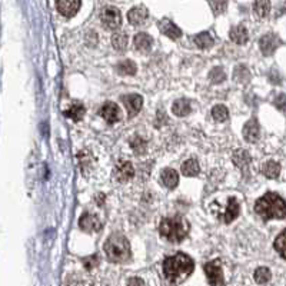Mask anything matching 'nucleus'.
Here are the masks:
<instances>
[{
  "mask_svg": "<svg viewBox=\"0 0 286 286\" xmlns=\"http://www.w3.org/2000/svg\"><path fill=\"white\" fill-rule=\"evenodd\" d=\"M190 110H192L190 102L186 100V99H178L174 103V106H172V112H174V115L179 116V118L188 116L189 113H190Z\"/></svg>",
  "mask_w": 286,
  "mask_h": 286,
  "instance_id": "21",
  "label": "nucleus"
},
{
  "mask_svg": "<svg viewBox=\"0 0 286 286\" xmlns=\"http://www.w3.org/2000/svg\"><path fill=\"white\" fill-rule=\"evenodd\" d=\"M79 226H80V229L84 231V232H99L100 229H102V222H100V219L96 216V215H93V213H83L82 216H80V220H79Z\"/></svg>",
  "mask_w": 286,
  "mask_h": 286,
  "instance_id": "8",
  "label": "nucleus"
},
{
  "mask_svg": "<svg viewBox=\"0 0 286 286\" xmlns=\"http://www.w3.org/2000/svg\"><path fill=\"white\" fill-rule=\"evenodd\" d=\"M229 36H231V40L235 42L236 45H245L249 39L248 31H246L245 26H235V27H232Z\"/></svg>",
  "mask_w": 286,
  "mask_h": 286,
  "instance_id": "20",
  "label": "nucleus"
},
{
  "mask_svg": "<svg viewBox=\"0 0 286 286\" xmlns=\"http://www.w3.org/2000/svg\"><path fill=\"white\" fill-rule=\"evenodd\" d=\"M82 0H56V9L65 17H73L79 12Z\"/></svg>",
  "mask_w": 286,
  "mask_h": 286,
  "instance_id": "10",
  "label": "nucleus"
},
{
  "mask_svg": "<svg viewBox=\"0 0 286 286\" xmlns=\"http://www.w3.org/2000/svg\"><path fill=\"white\" fill-rule=\"evenodd\" d=\"M212 116L216 122H225L229 118V110L223 105H216L212 109Z\"/></svg>",
  "mask_w": 286,
  "mask_h": 286,
  "instance_id": "30",
  "label": "nucleus"
},
{
  "mask_svg": "<svg viewBox=\"0 0 286 286\" xmlns=\"http://www.w3.org/2000/svg\"><path fill=\"white\" fill-rule=\"evenodd\" d=\"M128 19L133 26H140V24H143L148 20V9L143 8V6L133 8L129 12Z\"/></svg>",
  "mask_w": 286,
  "mask_h": 286,
  "instance_id": "16",
  "label": "nucleus"
},
{
  "mask_svg": "<svg viewBox=\"0 0 286 286\" xmlns=\"http://www.w3.org/2000/svg\"><path fill=\"white\" fill-rule=\"evenodd\" d=\"M159 29H160V32H162L165 36L172 39V40H178V39L182 36L181 29H179L172 20H169V19H162V20L159 22Z\"/></svg>",
  "mask_w": 286,
  "mask_h": 286,
  "instance_id": "13",
  "label": "nucleus"
},
{
  "mask_svg": "<svg viewBox=\"0 0 286 286\" xmlns=\"http://www.w3.org/2000/svg\"><path fill=\"white\" fill-rule=\"evenodd\" d=\"M204 271L205 273H206L208 280H209L211 285H225L223 272H222V268H220V262H219V261H212V262L205 264Z\"/></svg>",
  "mask_w": 286,
  "mask_h": 286,
  "instance_id": "5",
  "label": "nucleus"
},
{
  "mask_svg": "<svg viewBox=\"0 0 286 286\" xmlns=\"http://www.w3.org/2000/svg\"><path fill=\"white\" fill-rule=\"evenodd\" d=\"M259 136H261V129H259L258 122L255 119H250L243 126V137H245V140L249 143H255L259 140Z\"/></svg>",
  "mask_w": 286,
  "mask_h": 286,
  "instance_id": "15",
  "label": "nucleus"
},
{
  "mask_svg": "<svg viewBox=\"0 0 286 286\" xmlns=\"http://www.w3.org/2000/svg\"><path fill=\"white\" fill-rule=\"evenodd\" d=\"M83 264H84V268H86V269H93V268H96V266H98L99 258L98 256L84 258V259H83Z\"/></svg>",
  "mask_w": 286,
  "mask_h": 286,
  "instance_id": "36",
  "label": "nucleus"
},
{
  "mask_svg": "<svg viewBox=\"0 0 286 286\" xmlns=\"http://www.w3.org/2000/svg\"><path fill=\"white\" fill-rule=\"evenodd\" d=\"M195 269L193 259L183 252H178L174 256H167L163 262V273L170 283H181L192 275Z\"/></svg>",
  "mask_w": 286,
  "mask_h": 286,
  "instance_id": "1",
  "label": "nucleus"
},
{
  "mask_svg": "<svg viewBox=\"0 0 286 286\" xmlns=\"http://www.w3.org/2000/svg\"><path fill=\"white\" fill-rule=\"evenodd\" d=\"M193 42H195V45L199 49H211L213 46V39H212V36L208 32H202L199 35H196L193 38Z\"/></svg>",
  "mask_w": 286,
  "mask_h": 286,
  "instance_id": "27",
  "label": "nucleus"
},
{
  "mask_svg": "<svg viewBox=\"0 0 286 286\" xmlns=\"http://www.w3.org/2000/svg\"><path fill=\"white\" fill-rule=\"evenodd\" d=\"M136 70H137V68H136L135 62L132 61H122L116 66V72L122 76H133L136 73Z\"/></svg>",
  "mask_w": 286,
  "mask_h": 286,
  "instance_id": "26",
  "label": "nucleus"
},
{
  "mask_svg": "<svg viewBox=\"0 0 286 286\" xmlns=\"http://www.w3.org/2000/svg\"><path fill=\"white\" fill-rule=\"evenodd\" d=\"M84 113H86L84 106H83L80 102H73L72 105L69 106L68 110H65V112H63V115H65L66 118H69V119H72V121L79 122L83 119Z\"/></svg>",
  "mask_w": 286,
  "mask_h": 286,
  "instance_id": "18",
  "label": "nucleus"
},
{
  "mask_svg": "<svg viewBox=\"0 0 286 286\" xmlns=\"http://www.w3.org/2000/svg\"><path fill=\"white\" fill-rule=\"evenodd\" d=\"M262 174L269 179H276L280 174V165L275 160H268L262 166Z\"/></svg>",
  "mask_w": 286,
  "mask_h": 286,
  "instance_id": "22",
  "label": "nucleus"
},
{
  "mask_svg": "<svg viewBox=\"0 0 286 286\" xmlns=\"http://www.w3.org/2000/svg\"><path fill=\"white\" fill-rule=\"evenodd\" d=\"M133 43H135L136 50H139V52L142 53H148L151 52L153 40H152L151 36L146 35V33H137L135 36V39H133Z\"/></svg>",
  "mask_w": 286,
  "mask_h": 286,
  "instance_id": "17",
  "label": "nucleus"
},
{
  "mask_svg": "<svg viewBox=\"0 0 286 286\" xmlns=\"http://www.w3.org/2000/svg\"><path fill=\"white\" fill-rule=\"evenodd\" d=\"M271 271L268 268H258L255 272V280L259 283V285H264V283H268L271 280Z\"/></svg>",
  "mask_w": 286,
  "mask_h": 286,
  "instance_id": "31",
  "label": "nucleus"
},
{
  "mask_svg": "<svg viewBox=\"0 0 286 286\" xmlns=\"http://www.w3.org/2000/svg\"><path fill=\"white\" fill-rule=\"evenodd\" d=\"M122 102H123V105H125V107H126L129 116H130V118H133V116H136L137 113L140 112V109H142L143 98L140 96V95H135V93H132V95L122 96Z\"/></svg>",
  "mask_w": 286,
  "mask_h": 286,
  "instance_id": "11",
  "label": "nucleus"
},
{
  "mask_svg": "<svg viewBox=\"0 0 286 286\" xmlns=\"http://www.w3.org/2000/svg\"><path fill=\"white\" fill-rule=\"evenodd\" d=\"M190 225L183 216H170L165 218L160 225H159V234L162 238H165L166 241L172 242V243H181L189 234Z\"/></svg>",
  "mask_w": 286,
  "mask_h": 286,
  "instance_id": "3",
  "label": "nucleus"
},
{
  "mask_svg": "<svg viewBox=\"0 0 286 286\" xmlns=\"http://www.w3.org/2000/svg\"><path fill=\"white\" fill-rule=\"evenodd\" d=\"M253 12L258 17H266L271 12V0H255L253 3Z\"/></svg>",
  "mask_w": 286,
  "mask_h": 286,
  "instance_id": "24",
  "label": "nucleus"
},
{
  "mask_svg": "<svg viewBox=\"0 0 286 286\" xmlns=\"http://www.w3.org/2000/svg\"><path fill=\"white\" fill-rule=\"evenodd\" d=\"M280 45H282L280 39L278 36H275V35H272V33L265 35L264 38L259 40V47H261V50H262L265 56H271L272 53H275V50Z\"/></svg>",
  "mask_w": 286,
  "mask_h": 286,
  "instance_id": "12",
  "label": "nucleus"
},
{
  "mask_svg": "<svg viewBox=\"0 0 286 286\" xmlns=\"http://www.w3.org/2000/svg\"><path fill=\"white\" fill-rule=\"evenodd\" d=\"M102 23L109 31H118L122 24V15L121 12L113 6L103 9L102 12Z\"/></svg>",
  "mask_w": 286,
  "mask_h": 286,
  "instance_id": "6",
  "label": "nucleus"
},
{
  "mask_svg": "<svg viewBox=\"0 0 286 286\" xmlns=\"http://www.w3.org/2000/svg\"><path fill=\"white\" fill-rule=\"evenodd\" d=\"M100 116H102L109 125H113V123L121 121L122 113L119 106L116 105V103H113V102H106L105 105L100 107Z\"/></svg>",
  "mask_w": 286,
  "mask_h": 286,
  "instance_id": "9",
  "label": "nucleus"
},
{
  "mask_svg": "<svg viewBox=\"0 0 286 286\" xmlns=\"http://www.w3.org/2000/svg\"><path fill=\"white\" fill-rule=\"evenodd\" d=\"M199 170H201V167H199L197 160H195V159H189V160H186L182 165V174L185 175V176H188V178L196 176V175L199 174Z\"/></svg>",
  "mask_w": 286,
  "mask_h": 286,
  "instance_id": "28",
  "label": "nucleus"
},
{
  "mask_svg": "<svg viewBox=\"0 0 286 286\" xmlns=\"http://www.w3.org/2000/svg\"><path fill=\"white\" fill-rule=\"evenodd\" d=\"M130 148H132V151L135 153L136 156H142L146 153V149H148V143L146 140H143L142 137H139V136H135V137H132L130 139Z\"/></svg>",
  "mask_w": 286,
  "mask_h": 286,
  "instance_id": "25",
  "label": "nucleus"
},
{
  "mask_svg": "<svg viewBox=\"0 0 286 286\" xmlns=\"http://www.w3.org/2000/svg\"><path fill=\"white\" fill-rule=\"evenodd\" d=\"M160 179H162V183L165 185L166 188L175 189L178 186V183H179V175H178V172H176L175 169L166 167L165 170L162 172Z\"/></svg>",
  "mask_w": 286,
  "mask_h": 286,
  "instance_id": "19",
  "label": "nucleus"
},
{
  "mask_svg": "<svg viewBox=\"0 0 286 286\" xmlns=\"http://www.w3.org/2000/svg\"><path fill=\"white\" fill-rule=\"evenodd\" d=\"M273 246H275V249L278 250V253L280 255V258L282 259H285V231H282L280 234H279V236L275 239V243H273Z\"/></svg>",
  "mask_w": 286,
  "mask_h": 286,
  "instance_id": "33",
  "label": "nucleus"
},
{
  "mask_svg": "<svg viewBox=\"0 0 286 286\" xmlns=\"http://www.w3.org/2000/svg\"><path fill=\"white\" fill-rule=\"evenodd\" d=\"M239 213H241V204L238 202V199L234 197V196L229 197L227 199V205H226L225 215H223V222L225 223L234 222L235 219L239 216Z\"/></svg>",
  "mask_w": 286,
  "mask_h": 286,
  "instance_id": "14",
  "label": "nucleus"
},
{
  "mask_svg": "<svg viewBox=\"0 0 286 286\" xmlns=\"http://www.w3.org/2000/svg\"><path fill=\"white\" fill-rule=\"evenodd\" d=\"M209 79H211V82L215 83V84L223 82L226 79V75L225 72H223V69L222 68L212 69V72L209 73Z\"/></svg>",
  "mask_w": 286,
  "mask_h": 286,
  "instance_id": "34",
  "label": "nucleus"
},
{
  "mask_svg": "<svg viewBox=\"0 0 286 286\" xmlns=\"http://www.w3.org/2000/svg\"><path fill=\"white\" fill-rule=\"evenodd\" d=\"M129 283H145L142 279H132V280H129Z\"/></svg>",
  "mask_w": 286,
  "mask_h": 286,
  "instance_id": "37",
  "label": "nucleus"
},
{
  "mask_svg": "<svg viewBox=\"0 0 286 286\" xmlns=\"http://www.w3.org/2000/svg\"><path fill=\"white\" fill-rule=\"evenodd\" d=\"M250 79V73L246 66H238L235 70V80L239 83H246Z\"/></svg>",
  "mask_w": 286,
  "mask_h": 286,
  "instance_id": "32",
  "label": "nucleus"
},
{
  "mask_svg": "<svg viewBox=\"0 0 286 286\" xmlns=\"http://www.w3.org/2000/svg\"><path fill=\"white\" fill-rule=\"evenodd\" d=\"M232 159H234L235 165L238 166V167H241V169H246V166L250 163V155L245 149H238L234 153Z\"/></svg>",
  "mask_w": 286,
  "mask_h": 286,
  "instance_id": "23",
  "label": "nucleus"
},
{
  "mask_svg": "<svg viewBox=\"0 0 286 286\" xmlns=\"http://www.w3.org/2000/svg\"><path fill=\"white\" fill-rule=\"evenodd\" d=\"M227 2L226 0H211V8L215 15H220L226 10Z\"/></svg>",
  "mask_w": 286,
  "mask_h": 286,
  "instance_id": "35",
  "label": "nucleus"
},
{
  "mask_svg": "<svg viewBox=\"0 0 286 286\" xmlns=\"http://www.w3.org/2000/svg\"><path fill=\"white\" fill-rule=\"evenodd\" d=\"M255 211L264 220H283L286 218L285 201L278 193H266L259 197L255 204Z\"/></svg>",
  "mask_w": 286,
  "mask_h": 286,
  "instance_id": "2",
  "label": "nucleus"
},
{
  "mask_svg": "<svg viewBox=\"0 0 286 286\" xmlns=\"http://www.w3.org/2000/svg\"><path fill=\"white\" fill-rule=\"evenodd\" d=\"M106 258L113 264H126L130 259V243L123 235H112L105 243Z\"/></svg>",
  "mask_w": 286,
  "mask_h": 286,
  "instance_id": "4",
  "label": "nucleus"
},
{
  "mask_svg": "<svg viewBox=\"0 0 286 286\" xmlns=\"http://www.w3.org/2000/svg\"><path fill=\"white\" fill-rule=\"evenodd\" d=\"M113 176L115 179L121 183H125V182L130 181L133 176H135V169H133V165L130 162H126V160H122L119 162L116 167H115V172H113Z\"/></svg>",
  "mask_w": 286,
  "mask_h": 286,
  "instance_id": "7",
  "label": "nucleus"
},
{
  "mask_svg": "<svg viewBox=\"0 0 286 286\" xmlns=\"http://www.w3.org/2000/svg\"><path fill=\"white\" fill-rule=\"evenodd\" d=\"M128 36L122 32H116L112 36V45L118 52H125L128 47Z\"/></svg>",
  "mask_w": 286,
  "mask_h": 286,
  "instance_id": "29",
  "label": "nucleus"
}]
</instances>
